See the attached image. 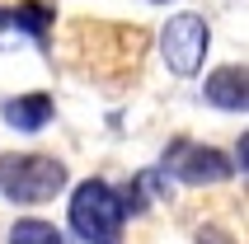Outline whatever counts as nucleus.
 <instances>
[{
    "label": "nucleus",
    "instance_id": "nucleus-1",
    "mask_svg": "<svg viewBox=\"0 0 249 244\" xmlns=\"http://www.w3.org/2000/svg\"><path fill=\"white\" fill-rule=\"evenodd\" d=\"M66 221L75 230V240H85V244H123V221H127L123 192L104 178H85L71 192Z\"/></svg>",
    "mask_w": 249,
    "mask_h": 244
},
{
    "label": "nucleus",
    "instance_id": "nucleus-9",
    "mask_svg": "<svg viewBox=\"0 0 249 244\" xmlns=\"http://www.w3.org/2000/svg\"><path fill=\"white\" fill-rule=\"evenodd\" d=\"M10 244H66L61 230H56L52 221H38V216H24L10 226Z\"/></svg>",
    "mask_w": 249,
    "mask_h": 244
},
{
    "label": "nucleus",
    "instance_id": "nucleus-6",
    "mask_svg": "<svg viewBox=\"0 0 249 244\" xmlns=\"http://www.w3.org/2000/svg\"><path fill=\"white\" fill-rule=\"evenodd\" d=\"M56 104L52 94H42V89H33V94H14L0 104V118H5V127H14V132H42L47 122H52Z\"/></svg>",
    "mask_w": 249,
    "mask_h": 244
},
{
    "label": "nucleus",
    "instance_id": "nucleus-10",
    "mask_svg": "<svg viewBox=\"0 0 249 244\" xmlns=\"http://www.w3.org/2000/svg\"><path fill=\"white\" fill-rule=\"evenodd\" d=\"M19 28H14V19H10V10H0V52H10V47H19Z\"/></svg>",
    "mask_w": 249,
    "mask_h": 244
},
{
    "label": "nucleus",
    "instance_id": "nucleus-11",
    "mask_svg": "<svg viewBox=\"0 0 249 244\" xmlns=\"http://www.w3.org/2000/svg\"><path fill=\"white\" fill-rule=\"evenodd\" d=\"M197 244H231V235L216 230V226H202V230H197Z\"/></svg>",
    "mask_w": 249,
    "mask_h": 244
},
{
    "label": "nucleus",
    "instance_id": "nucleus-4",
    "mask_svg": "<svg viewBox=\"0 0 249 244\" xmlns=\"http://www.w3.org/2000/svg\"><path fill=\"white\" fill-rule=\"evenodd\" d=\"M169 178H179L188 188H212V183H226V178L235 174V160L221 155L216 146H197V141H174L165 150V160H160Z\"/></svg>",
    "mask_w": 249,
    "mask_h": 244
},
{
    "label": "nucleus",
    "instance_id": "nucleus-5",
    "mask_svg": "<svg viewBox=\"0 0 249 244\" xmlns=\"http://www.w3.org/2000/svg\"><path fill=\"white\" fill-rule=\"evenodd\" d=\"M212 108H226V113H245L249 108V70L245 66H216L202 85Z\"/></svg>",
    "mask_w": 249,
    "mask_h": 244
},
{
    "label": "nucleus",
    "instance_id": "nucleus-2",
    "mask_svg": "<svg viewBox=\"0 0 249 244\" xmlns=\"http://www.w3.org/2000/svg\"><path fill=\"white\" fill-rule=\"evenodd\" d=\"M66 183V164L52 155H0V197L14 207H42Z\"/></svg>",
    "mask_w": 249,
    "mask_h": 244
},
{
    "label": "nucleus",
    "instance_id": "nucleus-12",
    "mask_svg": "<svg viewBox=\"0 0 249 244\" xmlns=\"http://www.w3.org/2000/svg\"><path fill=\"white\" fill-rule=\"evenodd\" d=\"M235 169H240V174L249 169V136L245 132H240V146H235Z\"/></svg>",
    "mask_w": 249,
    "mask_h": 244
},
{
    "label": "nucleus",
    "instance_id": "nucleus-7",
    "mask_svg": "<svg viewBox=\"0 0 249 244\" xmlns=\"http://www.w3.org/2000/svg\"><path fill=\"white\" fill-rule=\"evenodd\" d=\"M155 202H169V174L160 164H155V169H141V174L127 183V192H123L127 211H146V207H155Z\"/></svg>",
    "mask_w": 249,
    "mask_h": 244
},
{
    "label": "nucleus",
    "instance_id": "nucleus-3",
    "mask_svg": "<svg viewBox=\"0 0 249 244\" xmlns=\"http://www.w3.org/2000/svg\"><path fill=\"white\" fill-rule=\"evenodd\" d=\"M207 47H212V28H207V19L193 14V10L174 14V19L160 28V56H165V66L174 70L179 80H188V75L202 70Z\"/></svg>",
    "mask_w": 249,
    "mask_h": 244
},
{
    "label": "nucleus",
    "instance_id": "nucleus-8",
    "mask_svg": "<svg viewBox=\"0 0 249 244\" xmlns=\"http://www.w3.org/2000/svg\"><path fill=\"white\" fill-rule=\"evenodd\" d=\"M14 28H19V38L33 42V47H47V33H52V10L38 5V0H24V5H14L10 10Z\"/></svg>",
    "mask_w": 249,
    "mask_h": 244
},
{
    "label": "nucleus",
    "instance_id": "nucleus-13",
    "mask_svg": "<svg viewBox=\"0 0 249 244\" xmlns=\"http://www.w3.org/2000/svg\"><path fill=\"white\" fill-rule=\"evenodd\" d=\"M155 5H165V0H155Z\"/></svg>",
    "mask_w": 249,
    "mask_h": 244
}]
</instances>
